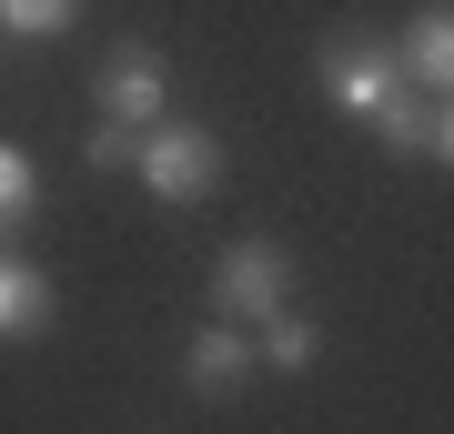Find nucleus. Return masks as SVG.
Segmentation results:
<instances>
[{"label": "nucleus", "instance_id": "nucleus-1", "mask_svg": "<svg viewBox=\"0 0 454 434\" xmlns=\"http://www.w3.org/2000/svg\"><path fill=\"white\" fill-rule=\"evenodd\" d=\"M131 172H142L152 202H202L212 182H223V131H202V122H152L142 152H131Z\"/></svg>", "mask_w": 454, "mask_h": 434}, {"label": "nucleus", "instance_id": "nucleus-2", "mask_svg": "<svg viewBox=\"0 0 454 434\" xmlns=\"http://www.w3.org/2000/svg\"><path fill=\"white\" fill-rule=\"evenodd\" d=\"M283 304H293L283 242L243 233V242H223V253H212V313H223V323H262V313H283Z\"/></svg>", "mask_w": 454, "mask_h": 434}, {"label": "nucleus", "instance_id": "nucleus-3", "mask_svg": "<svg viewBox=\"0 0 454 434\" xmlns=\"http://www.w3.org/2000/svg\"><path fill=\"white\" fill-rule=\"evenodd\" d=\"M313 81H324V91H333L354 122H373L394 91H404V51H394V41H364V31H343V41H324Z\"/></svg>", "mask_w": 454, "mask_h": 434}, {"label": "nucleus", "instance_id": "nucleus-4", "mask_svg": "<svg viewBox=\"0 0 454 434\" xmlns=\"http://www.w3.org/2000/svg\"><path fill=\"white\" fill-rule=\"evenodd\" d=\"M101 122H131V131H152V122H172V71H162V51L152 41H121V51H101Z\"/></svg>", "mask_w": 454, "mask_h": 434}, {"label": "nucleus", "instance_id": "nucleus-5", "mask_svg": "<svg viewBox=\"0 0 454 434\" xmlns=\"http://www.w3.org/2000/svg\"><path fill=\"white\" fill-rule=\"evenodd\" d=\"M394 51H404V81H414V91H434V101H444V91H454V0L414 11Z\"/></svg>", "mask_w": 454, "mask_h": 434}, {"label": "nucleus", "instance_id": "nucleus-6", "mask_svg": "<svg viewBox=\"0 0 454 434\" xmlns=\"http://www.w3.org/2000/svg\"><path fill=\"white\" fill-rule=\"evenodd\" d=\"M243 374H253V334L243 323H202V334L182 343V384L192 394H232Z\"/></svg>", "mask_w": 454, "mask_h": 434}, {"label": "nucleus", "instance_id": "nucleus-7", "mask_svg": "<svg viewBox=\"0 0 454 434\" xmlns=\"http://www.w3.org/2000/svg\"><path fill=\"white\" fill-rule=\"evenodd\" d=\"M41 323H51V273L20 263V253H0V343H31Z\"/></svg>", "mask_w": 454, "mask_h": 434}, {"label": "nucleus", "instance_id": "nucleus-8", "mask_svg": "<svg viewBox=\"0 0 454 434\" xmlns=\"http://www.w3.org/2000/svg\"><path fill=\"white\" fill-rule=\"evenodd\" d=\"M253 354L273 364V374H313V354H324V323L283 304V313H262V343H253Z\"/></svg>", "mask_w": 454, "mask_h": 434}, {"label": "nucleus", "instance_id": "nucleus-9", "mask_svg": "<svg viewBox=\"0 0 454 434\" xmlns=\"http://www.w3.org/2000/svg\"><path fill=\"white\" fill-rule=\"evenodd\" d=\"M373 131H384V152H424V142H434V101H424L414 81H404V91L373 112Z\"/></svg>", "mask_w": 454, "mask_h": 434}, {"label": "nucleus", "instance_id": "nucleus-10", "mask_svg": "<svg viewBox=\"0 0 454 434\" xmlns=\"http://www.w3.org/2000/svg\"><path fill=\"white\" fill-rule=\"evenodd\" d=\"M31 202H41V172H31V152H20V142H0V242H11L20 223H31Z\"/></svg>", "mask_w": 454, "mask_h": 434}, {"label": "nucleus", "instance_id": "nucleus-11", "mask_svg": "<svg viewBox=\"0 0 454 434\" xmlns=\"http://www.w3.org/2000/svg\"><path fill=\"white\" fill-rule=\"evenodd\" d=\"M82 20V0H0V31L11 41H61Z\"/></svg>", "mask_w": 454, "mask_h": 434}, {"label": "nucleus", "instance_id": "nucleus-12", "mask_svg": "<svg viewBox=\"0 0 454 434\" xmlns=\"http://www.w3.org/2000/svg\"><path fill=\"white\" fill-rule=\"evenodd\" d=\"M131 152H142L131 122H101V131H91V162H101V172H131Z\"/></svg>", "mask_w": 454, "mask_h": 434}, {"label": "nucleus", "instance_id": "nucleus-13", "mask_svg": "<svg viewBox=\"0 0 454 434\" xmlns=\"http://www.w3.org/2000/svg\"><path fill=\"white\" fill-rule=\"evenodd\" d=\"M424 152H434V162H444V172H454V91L434 101V142H424Z\"/></svg>", "mask_w": 454, "mask_h": 434}]
</instances>
